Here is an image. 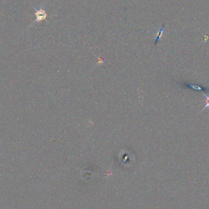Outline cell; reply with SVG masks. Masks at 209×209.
<instances>
[{"label":"cell","mask_w":209,"mask_h":209,"mask_svg":"<svg viewBox=\"0 0 209 209\" xmlns=\"http://www.w3.org/2000/svg\"><path fill=\"white\" fill-rule=\"evenodd\" d=\"M163 28H164V25H163L161 27V28H160V29L158 33L157 37V38H156V40H155V45L158 42V41H159V40H160V38H161V36L162 32H163Z\"/></svg>","instance_id":"obj_4"},{"label":"cell","mask_w":209,"mask_h":209,"mask_svg":"<svg viewBox=\"0 0 209 209\" xmlns=\"http://www.w3.org/2000/svg\"><path fill=\"white\" fill-rule=\"evenodd\" d=\"M202 94L205 97V107L203 108V109L200 112H202L203 110H204L207 108H209V96H207L204 92H202Z\"/></svg>","instance_id":"obj_3"},{"label":"cell","mask_w":209,"mask_h":209,"mask_svg":"<svg viewBox=\"0 0 209 209\" xmlns=\"http://www.w3.org/2000/svg\"><path fill=\"white\" fill-rule=\"evenodd\" d=\"M36 11V20L34 21V22L36 21H41L43 20H45V18L47 17V14H46V12L42 9V7H41L40 9L39 10H36L35 9Z\"/></svg>","instance_id":"obj_1"},{"label":"cell","mask_w":209,"mask_h":209,"mask_svg":"<svg viewBox=\"0 0 209 209\" xmlns=\"http://www.w3.org/2000/svg\"><path fill=\"white\" fill-rule=\"evenodd\" d=\"M185 85L190 88V89H194L196 91H202V92H207L209 90V87L208 88H204V87H201V86H199L198 85H193V84H188V83H185Z\"/></svg>","instance_id":"obj_2"}]
</instances>
